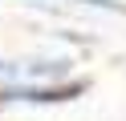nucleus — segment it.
Instances as JSON below:
<instances>
[{
  "label": "nucleus",
  "instance_id": "obj_1",
  "mask_svg": "<svg viewBox=\"0 0 126 121\" xmlns=\"http://www.w3.org/2000/svg\"><path fill=\"white\" fill-rule=\"evenodd\" d=\"M90 89V81H65V85H8L0 89V105L4 101H33V105H57V101H73Z\"/></svg>",
  "mask_w": 126,
  "mask_h": 121
},
{
  "label": "nucleus",
  "instance_id": "obj_2",
  "mask_svg": "<svg viewBox=\"0 0 126 121\" xmlns=\"http://www.w3.org/2000/svg\"><path fill=\"white\" fill-rule=\"evenodd\" d=\"M81 4H98V8H110V12H122V4H114V0H81Z\"/></svg>",
  "mask_w": 126,
  "mask_h": 121
}]
</instances>
